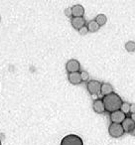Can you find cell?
Listing matches in <instances>:
<instances>
[{
	"mask_svg": "<svg viewBox=\"0 0 135 145\" xmlns=\"http://www.w3.org/2000/svg\"><path fill=\"white\" fill-rule=\"evenodd\" d=\"M102 101L104 103L105 106V111H108V112H113V111H116L120 109V106L122 105V99L119 97L117 93H112L108 95H105L103 97Z\"/></svg>",
	"mask_w": 135,
	"mask_h": 145,
	"instance_id": "cell-1",
	"label": "cell"
},
{
	"mask_svg": "<svg viewBox=\"0 0 135 145\" xmlns=\"http://www.w3.org/2000/svg\"><path fill=\"white\" fill-rule=\"evenodd\" d=\"M60 145H83V141L79 135L68 134L63 137Z\"/></svg>",
	"mask_w": 135,
	"mask_h": 145,
	"instance_id": "cell-2",
	"label": "cell"
},
{
	"mask_svg": "<svg viewBox=\"0 0 135 145\" xmlns=\"http://www.w3.org/2000/svg\"><path fill=\"white\" fill-rule=\"evenodd\" d=\"M124 129H123L122 125L118 124V123H111L108 127V133L111 137L113 138H119L124 134Z\"/></svg>",
	"mask_w": 135,
	"mask_h": 145,
	"instance_id": "cell-3",
	"label": "cell"
},
{
	"mask_svg": "<svg viewBox=\"0 0 135 145\" xmlns=\"http://www.w3.org/2000/svg\"><path fill=\"white\" fill-rule=\"evenodd\" d=\"M87 91H89L91 95H97L100 93L101 83L97 81V80L89 81L87 84Z\"/></svg>",
	"mask_w": 135,
	"mask_h": 145,
	"instance_id": "cell-4",
	"label": "cell"
},
{
	"mask_svg": "<svg viewBox=\"0 0 135 145\" xmlns=\"http://www.w3.org/2000/svg\"><path fill=\"white\" fill-rule=\"evenodd\" d=\"M66 70L69 74L72 72H79L81 71V64L76 59H71L67 62L66 64Z\"/></svg>",
	"mask_w": 135,
	"mask_h": 145,
	"instance_id": "cell-5",
	"label": "cell"
},
{
	"mask_svg": "<svg viewBox=\"0 0 135 145\" xmlns=\"http://www.w3.org/2000/svg\"><path fill=\"white\" fill-rule=\"evenodd\" d=\"M110 121L111 123H118V124H121L123 122L125 118H126V115L120 110H116V111H113V112L110 113Z\"/></svg>",
	"mask_w": 135,
	"mask_h": 145,
	"instance_id": "cell-6",
	"label": "cell"
},
{
	"mask_svg": "<svg viewBox=\"0 0 135 145\" xmlns=\"http://www.w3.org/2000/svg\"><path fill=\"white\" fill-rule=\"evenodd\" d=\"M72 26L74 29L79 31L80 29L85 27V19L83 17H73L71 20Z\"/></svg>",
	"mask_w": 135,
	"mask_h": 145,
	"instance_id": "cell-7",
	"label": "cell"
},
{
	"mask_svg": "<svg viewBox=\"0 0 135 145\" xmlns=\"http://www.w3.org/2000/svg\"><path fill=\"white\" fill-rule=\"evenodd\" d=\"M93 108L95 110V112L101 114V113L105 112V106L104 103H103L102 99H95L93 103Z\"/></svg>",
	"mask_w": 135,
	"mask_h": 145,
	"instance_id": "cell-8",
	"label": "cell"
},
{
	"mask_svg": "<svg viewBox=\"0 0 135 145\" xmlns=\"http://www.w3.org/2000/svg\"><path fill=\"white\" fill-rule=\"evenodd\" d=\"M72 13H73V17H83L85 8H83V5L76 4L72 7ZM73 17H72V18H73Z\"/></svg>",
	"mask_w": 135,
	"mask_h": 145,
	"instance_id": "cell-9",
	"label": "cell"
},
{
	"mask_svg": "<svg viewBox=\"0 0 135 145\" xmlns=\"http://www.w3.org/2000/svg\"><path fill=\"white\" fill-rule=\"evenodd\" d=\"M69 82L74 86L80 85L82 83V78H81V74L79 72H72V74H69Z\"/></svg>",
	"mask_w": 135,
	"mask_h": 145,
	"instance_id": "cell-10",
	"label": "cell"
},
{
	"mask_svg": "<svg viewBox=\"0 0 135 145\" xmlns=\"http://www.w3.org/2000/svg\"><path fill=\"white\" fill-rule=\"evenodd\" d=\"M121 125H122L125 132H130L133 129V127L135 126V123L130 117H126V118L123 120V122L121 123Z\"/></svg>",
	"mask_w": 135,
	"mask_h": 145,
	"instance_id": "cell-11",
	"label": "cell"
},
{
	"mask_svg": "<svg viewBox=\"0 0 135 145\" xmlns=\"http://www.w3.org/2000/svg\"><path fill=\"white\" fill-rule=\"evenodd\" d=\"M113 93V87L108 83H101V89H100V93L103 95V97L108 95L110 93Z\"/></svg>",
	"mask_w": 135,
	"mask_h": 145,
	"instance_id": "cell-12",
	"label": "cell"
},
{
	"mask_svg": "<svg viewBox=\"0 0 135 145\" xmlns=\"http://www.w3.org/2000/svg\"><path fill=\"white\" fill-rule=\"evenodd\" d=\"M87 30H89V32L95 33V32H97V31L100 29V26H99V25L97 24L95 20H91V21H89V22L87 23Z\"/></svg>",
	"mask_w": 135,
	"mask_h": 145,
	"instance_id": "cell-13",
	"label": "cell"
},
{
	"mask_svg": "<svg viewBox=\"0 0 135 145\" xmlns=\"http://www.w3.org/2000/svg\"><path fill=\"white\" fill-rule=\"evenodd\" d=\"M95 21L101 27V26H104V25L106 24L107 18H106V16H105L104 14H98L97 17H95Z\"/></svg>",
	"mask_w": 135,
	"mask_h": 145,
	"instance_id": "cell-14",
	"label": "cell"
},
{
	"mask_svg": "<svg viewBox=\"0 0 135 145\" xmlns=\"http://www.w3.org/2000/svg\"><path fill=\"white\" fill-rule=\"evenodd\" d=\"M125 50L129 53L135 52V42L134 41H128V42L125 43Z\"/></svg>",
	"mask_w": 135,
	"mask_h": 145,
	"instance_id": "cell-15",
	"label": "cell"
},
{
	"mask_svg": "<svg viewBox=\"0 0 135 145\" xmlns=\"http://www.w3.org/2000/svg\"><path fill=\"white\" fill-rule=\"evenodd\" d=\"M119 110L122 111V112L124 113L125 115H126L127 113L130 112V103H126V101L122 103V105H121L120 109H119Z\"/></svg>",
	"mask_w": 135,
	"mask_h": 145,
	"instance_id": "cell-16",
	"label": "cell"
},
{
	"mask_svg": "<svg viewBox=\"0 0 135 145\" xmlns=\"http://www.w3.org/2000/svg\"><path fill=\"white\" fill-rule=\"evenodd\" d=\"M80 74H81L82 82H89V74L87 72V71H82V72H80Z\"/></svg>",
	"mask_w": 135,
	"mask_h": 145,
	"instance_id": "cell-17",
	"label": "cell"
},
{
	"mask_svg": "<svg viewBox=\"0 0 135 145\" xmlns=\"http://www.w3.org/2000/svg\"><path fill=\"white\" fill-rule=\"evenodd\" d=\"M65 15L67 17H73V13H72V7H68V8L65 9Z\"/></svg>",
	"mask_w": 135,
	"mask_h": 145,
	"instance_id": "cell-18",
	"label": "cell"
},
{
	"mask_svg": "<svg viewBox=\"0 0 135 145\" xmlns=\"http://www.w3.org/2000/svg\"><path fill=\"white\" fill-rule=\"evenodd\" d=\"M87 33H89V30H87V27H83V28H82L79 30V34L81 35V36H85V35H87Z\"/></svg>",
	"mask_w": 135,
	"mask_h": 145,
	"instance_id": "cell-19",
	"label": "cell"
},
{
	"mask_svg": "<svg viewBox=\"0 0 135 145\" xmlns=\"http://www.w3.org/2000/svg\"><path fill=\"white\" fill-rule=\"evenodd\" d=\"M130 112H131V114L135 113V103H131L130 105Z\"/></svg>",
	"mask_w": 135,
	"mask_h": 145,
	"instance_id": "cell-20",
	"label": "cell"
},
{
	"mask_svg": "<svg viewBox=\"0 0 135 145\" xmlns=\"http://www.w3.org/2000/svg\"><path fill=\"white\" fill-rule=\"evenodd\" d=\"M129 133H130V135H132V136H135V126L133 127V129Z\"/></svg>",
	"mask_w": 135,
	"mask_h": 145,
	"instance_id": "cell-21",
	"label": "cell"
},
{
	"mask_svg": "<svg viewBox=\"0 0 135 145\" xmlns=\"http://www.w3.org/2000/svg\"><path fill=\"white\" fill-rule=\"evenodd\" d=\"M130 118H131V119H132V120H133V121H134V123H135V113H132V114H131Z\"/></svg>",
	"mask_w": 135,
	"mask_h": 145,
	"instance_id": "cell-22",
	"label": "cell"
},
{
	"mask_svg": "<svg viewBox=\"0 0 135 145\" xmlns=\"http://www.w3.org/2000/svg\"><path fill=\"white\" fill-rule=\"evenodd\" d=\"M0 22H1V15H0Z\"/></svg>",
	"mask_w": 135,
	"mask_h": 145,
	"instance_id": "cell-23",
	"label": "cell"
},
{
	"mask_svg": "<svg viewBox=\"0 0 135 145\" xmlns=\"http://www.w3.org/2000/svg\"><path fill=\"white\" fill-rule=\"evenodd\" d=\"M0 145H2V144H1V140H0Z\"/></svg>",
	"mask_w": 135,
	"mask_h": 145,
	"instance_id": "cell-24",
	"label": "cell"
}]
</instances>
